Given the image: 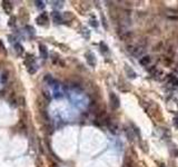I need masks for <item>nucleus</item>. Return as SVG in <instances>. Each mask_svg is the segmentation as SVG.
<instances>
[{"label": "nucleus", "instance_id": "nucleus-1", "mask_svg": "<svg viewBox=\"0 0 178 167\" xmlns=\"http://www.w3.org/2000/svg\"><path fill=\"white\" fill-rule=\"evenodd\" d=\"M128 51L135 57H140L145 53V49H144V46H141V45H132L128 47Z\"/></svg>", "mask_w": 178, "mask_h": 167}, {"label": "nucleus", "instance_id": "nucleus-2", "mask_svg": "<svg viewBox=\"0 0 178 167\" xmlns=\"http://www.w3.org/2000/svg\"><path fill=\"white\" fill-rule=\"evenodd\" d=\"M110 105H111V108L113 109H117L119 108L120 106V100H119V97L117 96L115 93H110Z\"/></svg>", "mask_w": 178, "mask_h": 167}, {"label": "nucleus", "instance_id": "nucleus-3", "mask_svg": "<svg viewBox=\"0 0 178 167\" xmlns=\"http://www.w3.org/2000/svg\"><path fill=\"white\" fill-rule=\"evenodd\" d=\"M86 59H87L88 64L90 65V66H95L96 65V59H95V55H93L91 51H88V53H86Z\"/></svg>", "mask_w": 178, "mask_h": 167}, {"label": "nucleus", "instance_id": "nucleus-4", "mask_svg": "<svg viewBox=\"0 0 178 167\" xmlns=\"http://www.w3.org/2000/svg\"><path fill=\"white\" fill-rule=\"evenodd\" d=\"M36 21H37V24L39 25H45L48 22V17H47L46 14H41V15H39L38 17H37Z\"/></svg>", "mask_w": 178, "mask_h": 167}, {"label": "nucleus", "instance_id": "nucleus-5", "mask_svg": "<svg viewBox=\"0 0 178 167\" xmlns=\"http://www.w3.org/2000/svg\"><path fill=\"white\" fill-rule=\"evenodd\" d=\"M47 99L46 98H44V97H39L38 99H37V105H38V107L41 109V110H44L45 108H46V106H47Z\"/></svg>", "mask_w": 178, "mask_h": 167}, {"label": "nucleus", "instance_id": "nucleus-6", "mask_svg": "<svg viewBox=\"0 0 178 167\" xmlns=\"http://www.w3.org/2000/svg\"><path fill=\"white\" fill-rule=\"evenodd\" d=\"M2 8H3V10L7 12V14H11V11H12V6H11V3L9 2V1H2Z\"/></svg>", "mask_w": 178, "mask_h": 167}, {"label": "nucleus", "instance_id": "nucleus-7", "mask_svg": "<svg viewBox=\"0 0 178 167\" xmlns=\"http://www.w3.org/2000/svg\"><path fill=\"white\" fill-rule=\"evenodd\" d=\"M39 51H40V56H41V58H44V59H46L47 57H48V53H47V48H46V46L45 45H42V44H40L39 45Z\"/></svg>", "mask_w": 178, "mask_h": 167}, {"label": "nucleus", "instance_id": "nucleus-8", "mask_svg": "<svg viewBox=\"0 0 178 167\" xmlns=\"http://www.w3.org/2000/svg\"><path fill=\"white\" fill-rule=\"evenodd\" d=\"M150 62H152L150 56H144V57H141L139 60L140 65H143V66H148V64H150Z\"/></svg>", "mask_w": 178, "mask_h": 167}, {"label": "nucleus", "instance_id": "nucleus-9", "mask_svg": "<svg viewBox=\"0 0 178 167\" xmlns=\"http://www.w3.org/2000/svg\"><path fill=\"white\" fill-rule=\"evenodd\" d=\"M169 85L178 87V78L175 76H169Z\"/></svg>", "mask_w": 178, "mask_h": 167}, {"label": "nucleus", "instance_id": "nucleus-10", "mask_svg": "<svg viewBox=\"0 0 178 167\" xmlns=\"http://www.w3.org/2000/svg\"><path fill=\"white\" fill-rule=\"evenodd\" d=\"M0 80H1V82H2V84H6L7 80H8V71H3L2 75H1V78H0Z\"/></svg>", "mask_w": 178, "mask_h": 167}, {"label": "nucleus", "instance_id": "nucleus-11", "mask_svg": "<svg viewBox=\"0 0 178 167\" xmlns=\"http://www.w3.org/2000/svg\"><path fill=\"white\" fill-rule=\"evenodd\" d=\"M53 20H55L56 22H61V17H60V15H59L58 12H53Z\"/></svg>", "mask_w": 178, "mask_h": 167}, {"label": "nucleus", "instance_id": "nucleus-12", "mask_svg": "<svg viewBox=\"0 0 178 167\" xmlns=\"http://www.w3.org/2000/svg\"><path fill=\"white\" fill-rule=\"evenodd\" d=\"M15 48H16V51H17L18 55H20V54L23 53V48H22V46H21L20 44H16Z\"/></svg>", "mask_w": 178, "mask_h": 167}, {"label": "nucleus", "instance_id": "nucleus-13", "mask_svg": "<svg viewBox=\"0 0 178 167\" xmlns=\"http://www.w3.org/2000/svg\"><path fill=\"white\" fill-rule=\"evenodd\" d=\"M125 69H126V71H127V74H128V75H130V74H132V75H133V77H134V78H135V77H136V73H135V71L133 70L132 68L129 69V67H128V66H126V68H125Z\"/></svg>", "mask_w": 178, "mask_h": 167}, {"label": "nucleus", "instance_id": "nucleus-14", "mask_svg": "<svg viewBox=\"0 0 178 167\" xmlns=\"http://www.w3.org/2000/svg\"><path fill=\"white\" fill-rule=\"evenodd\" d=\"M15 21H16V18L15 17L10 18V20H9V26H15Z\"/></svg>", "mask_w": 178, "mask_h": 167}, {"label": "nucleus", "instance_id": "nucleus-15", "mask_svg": "<svg viewBox=\"0 0 178 167\" xmlns=\"http://www.w3.org/2000/svg\"><path fill=\"white\" fill-rule=\"evenodd\" d=\"M36 5H37V7H39V8H44V2L42 1H36Z\"/></svg>", "mask_w": 178, "mask_h": 167}, {"label": "nucleus", "instance_id": "nucleus-16", "mask_svg": "<svg viewBox=\"0 0 178 167\" xmlns=\"http://www.w3.org/2000/svg\"><path fill=\"white\" fill-rule=\"evenodd\" d=\"M90 24L93 25V27H97V26H98V24H97V21H96V20H91V21H90Z\"/></svg>", "mask_w": 178, "mask_h": 167}, {"label": "nucleus", "instance_id": "nucleus-17", "mask_svg": "<svg viewBox=\"0 0 178 167\" xmlns=\"http://www.w3.org/2000/svg\"><path fill=\"white\" fill-rule=\"evenodd\" d=\"M0 49H5V47H3V44L0 41Z\"/></svg>", "mask_w": 178, "mask_h": 167}]
</instances>
